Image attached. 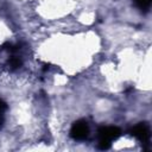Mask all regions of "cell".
Masks as SVG:
<instances>
[{
    "mask_svg": "<svg viewBox=\"0 0 152 152\" xmlns=\"http://www.w3.org/2000/svg\"><path fill=\"white\" fill-rule=\"evenodd\" d=\"M129 133L137 138L140 142H148L150 141V127L146 122H140L138 125H135L134 127H132V129L129 131Z\"/></svg>",
    "mask_w": 152,
    "mask_h": 152,
    "instance_id": "obj_3",
    "label": "cell"
},
{
    "mask_svg": "<svg viewBox=\"0 0 152 152\" xmlns=\"http://www.w3.org/2000/svg\"><path fill=\"white\" fill-rule=\"evenodd\" d=\"M7 110V104L5 101L0 99V116H5V112Z\"/></svg>",
    "mask_w": 152,
    "mask_h": 152,
    "instance_id": "obj_6",
    "label": "cell"
},
{
    "mask_svg": "<svg viewBox=\"0 0 152 152\" xmlns=\"http://www.w3.org/2000/svg\"><path fill=\"white\" fill-rule=\"evenodd\" d=\"M89 134V126L84 120H77L70 128V137L74 140H84Z\"/></svg>",
    "mask_w": 152,
    "mask_h": 152,
    "instance_id": "obj_2",
    "label": "cell"
},
{
    "mask_svg": "<svg viewBox=\"0 0 152 152\" xmlns=\"http://www.w3.org/2000/svg\"><path fill=\"white\" fill-rule=\"evenodd\" d=\"M135 6L141 11H147L151 6V0H133Z\"/></svg>",
    "mask_w": 152,
    "mask_h": 152,
    "instance_id": "obj_5",
    "label": "cell"
},
{
    "mask_svg": "<svg viewBox=\"0 0 152 152\" xmlns=\"http://www.w3.org/2000/svg\"><path fill=\"white\" fill-rule=\"evenodd\" d=\"M21 64H23V61H21L18 56H12V57H10L8 61H7V66H8V69L12 70V71L19 69V68L21 66Z\"/></svg>",
    "mask_w": 152,
    "mask_h": 152,
    "instance_id": "obj_4",
    "label": "cell"
},
{
    "mask_svg": "<svg viewBox=\"0 0 152 152\" xmlns=\"http://www.w3.org/2000/svg\"><path fill=\"white\" fill-rule=\"evenodd\" d=\"M121 135V131L119 127L115 126H103L99 129L97 137L99 142L97 146L100 150H108L112 145L113 140H116Z\"/></svg>",
    "mask_w": 152,
    "mask_h": 152,
    "instance_id": "obj_1",
    "label": "cell"
}]
</instances>
